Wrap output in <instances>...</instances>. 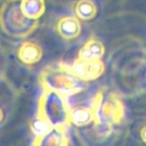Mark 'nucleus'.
<instances>
[{
    "label": "nucleus",
    "instance_id": "nucleus-1",
    "mask_svg": "<svg viewBox=\"0 0 146 146\" xmlns=\"http://www.w3.org/2000/svg\"><path fill=\"white\" fill-rule=\"evenodd\" d=\"M40 83L43 89L53 90L62 95L71 96L79 93L85 86V81L78 78L64 63L48 65L40 74Z\"/></svg>",
    "mask_w": 146,
    "mask_h": 146
},
{
    "label": "nucleus",
    "instance_id": "nucleus-2",
    "mask_svg": "<svg viewBox=\"0 0 146 146\" xmlns=\"http://www.w3.org/2000/svg\"><path fill=\"white\" fill-rule=\"evenodd\" d=\"M38 26V19L27 17L21 9V0H6L0 8V27L9 36L24 38Z\"/></svg>",
    "mask_w": 146,
    "mask_h": 146
},
{
    "label": "nucleus",
    "instance_id": "nucleus-3",
    "mask_svg": "<svg viewBox=\"0 0 146 146\" xmlns=\"http://www.w3.org/2000/svg\"><path fill=\"white\" fill-rule=\"evenodd\" d=\"M70 106L66 96L53 90L44 89L38 100L37 113L52 126H65L70 123Z\"/></svg>",
    "mask_w": 146,
    "mask_h": 146
},
{
    "label": "nucleus",
    "instance_id": "nucleus-4",
    "mask_svg": "<svg viewBox=\"0 0 146 146\" xmlns=\"http://www.w3.org/2000/svg\"><path fill=\"white\" fill-rule=\"evenodd\" d=\"M98 117L99 124L111 126L121 123L124 117V106L121 99L114 93H110L105 99H102Z\"/></svg>",
    "mask_w": 146,
    "mask_h": 146
},
{
    "label": "nucleus",
    "instance_id": "nucleus-5",
    "mask_svg": "<svg viewBox=\"0 0 146 146\" xmlns=\"http://www.w3.org/2000/svg\"><path fill=\"white\" fill-rule=\"evenodd\" d=\"M103 99L102 92H99L92 100L90 106H76L70 109V123L73 125L82 127L86 126L92 122L99 124V111L100 104Z\"/></svg>",
    "mask_w": 146,
    "mask_h": 146
},
{
    "label": "nucleus",
    "instance_id": "nucleus-6",
    "mask_svg": "<svg viewBox=\"0 0 146 146\" xmlns=\"http://www.w3.org/2000/svg\"><path fill=\"white\" fill-rule=\"evenodd\" d=\"M69 67L78 78L85 82L96 80L102 76L105 71V65L101 59L84 60L77 57L72 64L69 65Z\"/></svg>",
    "mask_w": 146,
    "mask_h": 146
},
{
    "label": "nucleus",
    "instance_id": "nucleus-7",
    "mask_svg": "<svg viewBox=\"0 0 146 146\" xmlns=\"http://www.w3.org/2000/svg\"><path fill=\"white\" fill-rule=\"evenodd\" d=\"M56 31L65 40L76 39L81 33V24L77 16L68 15L60 17L56 23Z\"/></svg>",
    "mask_w": 146,
    "mask_h": 146
},
{
    "label": "nucleus",
    "instance_id": "nucleus-8",
    "mask_svg": "<svg viewBox=\"0 0 146 146\" xmlns=\"http://www.w3.org/2000/svg\"><path fill=\"white\" fill-rule=\"evenodd\" d=\"M33 145L41 146H65L69 144V138L65 126H53L42 137L34 139Z\"/></svg>",
    "mask_w": 146,
    "mask_h": 146
},
{
    "label": "nucleus",
    "instance_id": "nucleus-9",
    "mask_svg": "<svg viewBox=\"0 0 146 146\" xmlns=\"http://www.w3.org/2000/svg\"><path fill=\"white\" fill-rule=\"evenodd\" d=\"M42 47L34 41H24L18 49V58L21 62L32 65L42 59Z\"/></svg>",
    "mask_w": 146,
    "mask_h": 146
},
{
    "label": "nucleus",
    "instance_id": "nucleus-10",
    "mask_svg": "<svg viewBox=\"0 0 146 146\" xmlns=\"http://www.w3.org/2000/svg\"><path fill=\"white\" fill-rule=\"evenodd\" d=\"M105 54V46L103 42L95 37H91L85 42L78 52V58L84 60H98Z\"/></svg>",
    "mask_w": 146,
    "mask_h": 146
},
{
    "label": "nucleus",
    "instance_id": "nucleus-11",
    "mask_svg": "<svg viewBox=\"0 0 146 146\" xmlns=\"http://www.w3.org/2000/svg\"><path fill=\"white\" fill-rule=\"evenodd\" d=\"M76 16L84 21H89L97 15V6L92 0H78L74 6Z\"/></svg>",
    "mask_w": 146,
    "mask_h": 146
},
{
    "label": "nucleus",
    "instance_id": "nucleus-12",
    "mask_svg": "<svg viewBox=\"0 0 146 146\" xmlns=\"http://www.w3.org/2000/svg\"><path fill=\"white\" fill-rule=\"evenodd\" d=\"M21 9L29 18L39 19L45 12V0H21Z\"/></svg>",
    "mask_w": 146,
    "mask_h": 146
},
{
    "label": "nucleus",
    "instance_id": "nucleus-13",
    "mask_svg": "<svg viewBox=\"0 0 146 146\" xmlns=\"http://www.w3.org/2000/svg\"><path fill=\"white\" fill-rule=\"evenodd\" d=\"M29 125H30L31 132H32V134L34 135V139L42 137L43 135H45V134L53 127L48 121H46L44 118L39 116L38 114H36V115L31 119Z\"/></svg>",
    "mask_w": 146,
    "mask_h": 146
},
{
    "label": "nucleus",
    "instance_id": "nucleus-14",
    "mask_svg": "<svg viewBox=\"0 0 146 146\" xmlns=\"http://www.w3.org/2000/svg\"><path fill=\"white\" fill-rule=\"evenodd\" d=\"M140 137H141L142 141L144 143H146V126H144L141 129V131H140Z\"/></svg>",
    "mask_w": 146,
    "mask_h": 146
},
{
    "label": "nucleus",
    "instance_id": "nucleus-15",
    "mask_svg": "<svg viewBox=\"0 0 146 146\" xmlns=\"http://www.w3.org/2000/svg\"><path fill=\"white\" fill-rule=\"evenodd\" d=\"M3 118H4V112H3L2 108L0 107V122L2 121V120H3Z\"/></svg>",
    "mask_w": 146,
    "mask_h": 146
},
{
    "label": "nucleus",
    "instance_id": "nucleus-16",
    "mask_svg": "<svg viewBox=\"0 0 146 146\" xmlns=\"http://www.w3.org/2000/svg\"><path fill=\"white\" fill-rule=\"evenodd\" d=\"M145 79H146V74H145Z\"/></svg>",
    "mask_w": 146,
    "mask_h": 146
}]
</instances>
